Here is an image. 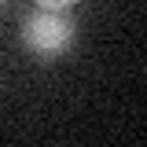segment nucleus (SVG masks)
Listing matches in <instances>:
<instances>
[{"mask_svg": "<svg viewBox=\"0 0 147 147\" xmlns=\"http://www.w3.org/2000/svg\"><path fill=\"white\" fill-rule=\"evenodd\" d=\"M74 18L66 11H52V7H40L22 22V44L37 55V59H55L74 44Z\"/></svg>", "mask_w": 147, "mask_h": 147, "instance_id": "obj_1", "label": "nucleus"}, {"mask_svg": "<svg viewBox=\"0 0 147 147\" xmlns=\"http://www.w3.org/2000/svg\"><path fill=\"white\" fill-rule=\"evenodd\" d=\"M0 4H4V0H0Z\"/></svg>", "mask_w": 147, "mask_h": 147, "instance_id": "obj_3", "label": "nucleus"}, {"mask_svg": "<svg viewBox=\"0 0 147 147\" xmlns=\"http://www.w3.org/2000/svg\"><path fill=\"white\" fill-rule=\"evenodd\" d=\"M70 4H77V0H37V7H52V11H66Z\"/></svg>", "mask_w": 147, "mask_h": 147, "instance_id": "obj_2", "label": "nucleus"}]
</instances>
